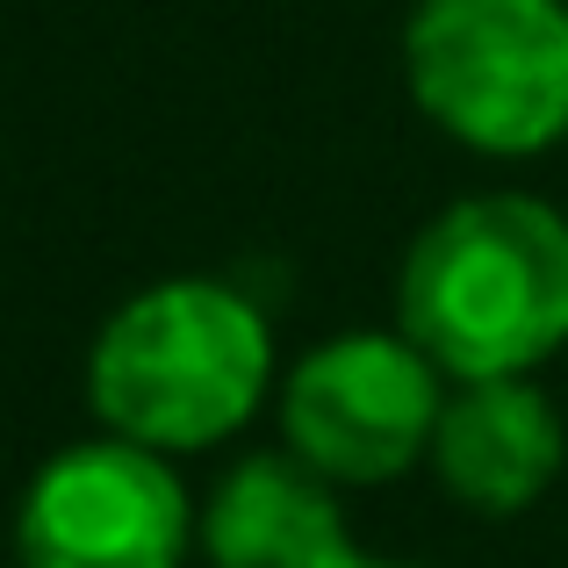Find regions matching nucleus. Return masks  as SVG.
Masks as SVG:
<instances>
[{
	"label": "nucleus",
	"instance_id": "obj_1",
	"mask_svg": "<svg viewBox=\"0 0 568 568\" xmlns=\"http://www.w3.org/2000/svg\"><path fill=\"white\" fill-rule=\"evenodd\" d=\"M403 338L454 382L532 375L568 338V216L540 194H468L410 237Z\"/></svg>",
	"mask_w": 568,
	"mask_h": 568
},
{
	"label": "nucleus",
	"instance_id": "obj_2",
	"mask_svg": "<svg viewBox=\"0 0 568 568\" xmlns=\"http://www.w3.org/2000/svg\"><path fill=\"white\" fill-rule=\"evenodd\" d=\"M274 382V332L231 281H159L101 324L87 353V403L115 439L152 454H202L260 410Z\"/></svg>",
	"mask_w": 568,
	"mask_h": 568
},
{
	"label": "nucleus",
	"instance_id": "obj_3",
	"mask_svg": "<svg viewBox=\"0 0 568 568\" xmlns=\"http://www.w3.org/2000/svg\"><path fill=\"white\" fill-rule=\"evenodd\" d=\"M403 80L468 152H547L568 138V0H417Z\"/></svg>",
	"mask_w": 568,
	"mask_h": 568
},
{
	"label": "nucleus",
	"instance_id": "obj_4",
	"mask_svg": "<svg viewBox=\"0 0 568 568\" xmlns=\"http://www.w3.org/2000/svg\"><path fill=\"white\" fill-rule=\"evenodd\" d=\"M439 367L403 332H346L310 346L281 388L288 454L310 460L324 483L375 489L396 483L439 432Z\"/></svg>",
	"mask_w": 568,
	"mask_h": 568
},
{
	"label": "nucleus",
	"instance_id": "obj_5",
	"mask_svg": "<svg viewBox=\"0 0 568 568\" xmlns=\"http://www.w3.org/2000/svg\"><path fill=\"white\" fill-rule=\"evenodd\" d=\"M187 489L166 454L138 439H80L37 468L14 518L22 568H181Z\"/></svg>",
	"mask_w": 568,
	"mask_h": 568
},
{
	"label": "nucleus",
	"instance_id": "obj_6",
	"mask_svg": "<svg viewBox=\"0 0 568 568\" xmlns=\"http://www.w3.org/2000/svg\"><path fill=\"white\" fill-rule=\"evenodd\" d=\"M561 417L526 375L460 382V396H446L439 432H432L439 489L483 518H511L540 504L547 483L561 475Z\"/></svg>",
	"mask_w": 568,
	"mask_h": 568
},
{
	"label": "nucleus",
	"instance_id": "obj_7",
	"mask_svg": "<svg viewBox=\"0 0 568 568\" xmlns=\"http://www.w3.org/2000/svg\"><path fill=\"white\" fill-rule=\"evenodd\" d=\"M310 460L252 454L216 483L202 511L209 568H338L353 555L346 511Z\"/></svg>",
	"mask_w": 568,
	"mask_h": 568
},
{
	"label": "nucleus",
	"instance_id": "obj_8",
	"mask_svg": "<svg viewBox=\"0 0 568 568\" xmlns=\"http://www.w3.org/2000/svg\"><path fill=\"white\" fill-rule=\"evenodd\" d=\"M338 568H410V561H375V555H361V547H353V555L338 561Z\"/></svg>",
	"mask_w": 568,
	"mask_h": 568
}]
</instances>
